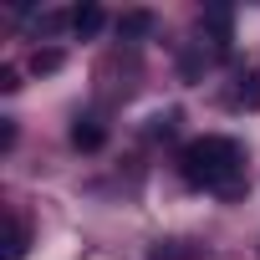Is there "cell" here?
Instances as JSON below:
<instances>
[{
    "label": "cell",
    "mask_w": 260,
    "mask_h": 260,
    "mask_svg": "<svg viewBox=\"0 0 260 260\" xmlns=\"http://www.w3.org/2000/svg\"><path fill=\"white\" fill-rule=\"evenodd\" d=\"M179 174H184V184H194V189H209V194H240L245 189V153H240V143L235 138H219V133H209V138H194L184 153H179Z\"/></svg>",
    "instance_id": "cell-1"
},
{
    "label": "cell",
    "mask_w": 260,
    "mask_h": 260,
    "mask_svg": "<svg viewBox=\"0 0 260 260\" xmlns=\"http://www.w3.org/2000/svg\"><path fill=\"white\" fill-rule=\"evenodd\" d=\"M230 107H245V112H260V67H245L235 77V92H230Z\"/></svg>",
    "instance_id": "cell-2"
},
{
    "label": "cell",
    "mask_w": 260,
    "mask_h": 260,
    "mask_svg": "<svg viewBox=\"0 0 260 260\" xmlns=\"http://www.w3.org/2000/svg\"><path fill=\"white\" fill-rule=\"evenodd\" d=\"M26 245H31V224L11 209L6 214V255H0V260H26Z\"/></svg>",
    "instance_id": "cell-3"
},
{
    "label": "cell",
    "mask_w": 260,
    "mask_h": 260,
    "mask_svg": "<svg viewBox=\"0 0 260 260\" xmlns=\"http://www.w3.org/2000/svg\"><path fill=\"white\" fill-rule=\"evenodd\" d=\"M107 143V127L97 122V117H77L72 122V148H82V153H97Z\"/></svg>",
    "instance_id": "cell-4"
},
{
    "label": "cell",
    "mask_w": 260,
    "mask_h": 260,
    "mask_svg": "<svg viewBox=\"0 0 260 260\" xmlns=\"http://www.w3.org/2000/svg\"><path fill=\"white\" fill-rule=\"evenodd\" d=\"M102 21H107V16H102V6H77V11H72V31H77L82 41H87V36H97V31H102Z\"/></svg>",
    "instance_id": "cell-5"
},
{
    "label": "cell",
    "mask_w": 260,
    "mask_h": 260,
    "mask_svg": "<svg viewBox=\"0 0 260 260\" xmlns=\"http://www.w3.org/2000/svg\"><path fill=\"white\" fill-rule=\"evenodd\" d=\"M148 31H153V16H148V11H127V16L117 21V36H122V41H138V36H148Z\"/></svg>",
    "instance_id": "cell-6"
},
{
    "label": "cell",
    "mask_w": 260,
    "mask_h": 260,
    "mask_svg": "<svg viewBox=\"0 0 260 260\" xmlns=\"http://www.w3.org/2000/svg\"><path fill=\"white\" fill-rule=\"evenodd\" d=\"M61 61H67V56H61L56 46H41V51L31 56V72H36V77H51V72H61Z\"/></svg>",
    "instance_id": "cell-7"
},
{
    "label": "cell",
    "mask_w": 260,
    "mask_h": 260,
    "mask_svg": "<svg viewBox=\"0 0 260 260\" xmlns=\"http://www.w3.org/2000/svg\"><path fill=\"white\" fill-rule=\"evenodd\" d=\"M153 260H194V250H184L179 240H169V245H153Z\"/></svg>",
    "instance_id": "cell-8"
},
{
    "label": "cell",
    "mask_w": 260,
    "mask_h": 260,
    "mask_svg": "<svg viewBox=\"0 0 260 260\" xmlns=\"http://www.w3.org/2000/svg\"><path fill=\"white\" fill-rule=\"evenodd\" d=\"M174 127H179V112H158V117L148 122V133H153V138H169Z\"/></svg>",
    "instance_id": "cell-9"
},
{
    "label": "cell",
    "mask_w": 260,
    "mask_h": 260,
    "mask_svg": "<svg viewBox=\"0 0 260 260\" xmlns=\"http://www.w3.org/2000/svg\"><path fill=\"white\" fill-rule=\"evenodd\" d=\"M21 87V72L16 67H0V92H16Z\"/></svg>",
    "instance_id": "cell-10"
}]
</instances>
